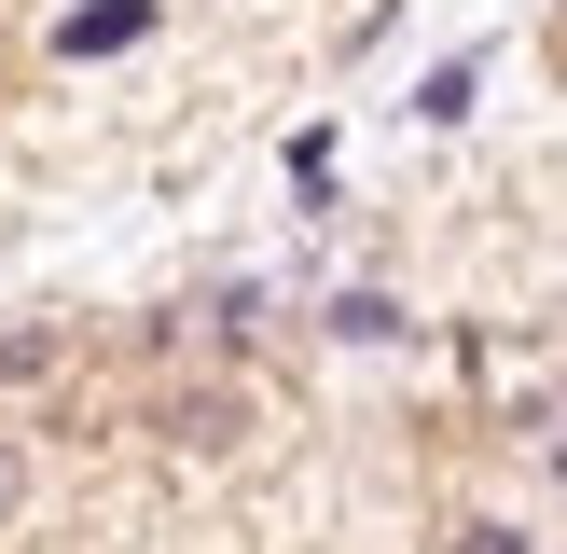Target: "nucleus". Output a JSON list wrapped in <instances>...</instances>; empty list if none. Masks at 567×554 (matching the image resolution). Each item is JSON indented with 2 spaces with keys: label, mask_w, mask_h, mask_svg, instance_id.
<instances>
[{
  "label": "nucleus",
  "mask_w": 567,
  "mask_h": 554,
  "mask_svg": "<svg viewBox=\"0 0 567 554\" xmlns=\"http://www.w3.org/2000/svg\"><path fill=\"white\" fill-rule=\"evenodd\" d=\"M153 14H166V0H70V14H55V55H70V70L138 55V42H153Z\"/></svg>",
  "instance_id": "nucleus-1"
},
{
  "label": "nucleus",
  "mask_w": 567,
  "mask_h": 554,
  "mask_svg": "<svg viewBox=\"0 0 567 554\" xmlns=\"http://www.w3.org/2000/svg\"><path fill=\"white\" fill-rule=\"evenodd\" d=\"M471 98H485V55H443V70L415 83V125H471Z\"/></svg>",
  "instance_id": "nucleus-2"
},
{
  "label": "nucleus",
  "mask_w": 567,
  "mask_h": 554,
  "mask_svg": "<svg viewBox=\"0 0 567 554\" xmlns=\"http://www.w3.org/2000/svg\"><path fill=\"white\" fill-rule=\"evenodd\" d=\"M153 430H166V443H236V388H181Z\"/></svg>",
  "instance_id": "nucleus-3"
},
{
  "label": "nucleus",
  "mask_w": 567,
  "mask_h": 554,
  "mask_svg": "<svg viewBox=\"0 0 567 554\" xmlns=\"http://www.w3.org/2000/svg\"><path fill=\"white\" fill-rule=\"evenodd\" d=\"M332 332H347V347H388V332H402V305H388V291H347V305H332Z\"/></svg>",
  "instance_id": "nucleus-4"
},
{
  "label": "nucleus",
  "mask_w": 567,
  "mask_h": 554,
  "mask_svg": "<svg viewBox=\"0 0 567 554\" xmlns=\"http://www.w3.org/2000/svg\"><path fill=\"white\" fill-rule=\"evenodd\" d=\"M28 375H55V332H0V388H28Z\"/></svg>",
  "instance_id": "nucleus-5"
},
{
  "label": "nucleus",
  "mask_w": 567,
  "mask_h": 554,
  "mask_svg": "<svg viewBox=\"0 0 567 554\" xmlns=\"http://www.w3.org/2000/svg\"><path fill=\"white\" fill-rule=\"evenodd\" d=\"M443 554H526V526H457Z\"/></svg>",
  "instance_id": "nucleus-6"
},
{
  "label": "nucleus",
  "mask_w": 567,
  "mask_h": 554,
  "mask_svg": "<svg viewBox=\"0 0 567 554\" xmlns=\"http://www.w3.org/2000/svg\"><path fill=\"white\" fill-rule=\"evenodd\" d=\"M0 499H14V458H0Z\"/></svg>",
  "instance_id": "nucleus-7"
}]
</instances>
